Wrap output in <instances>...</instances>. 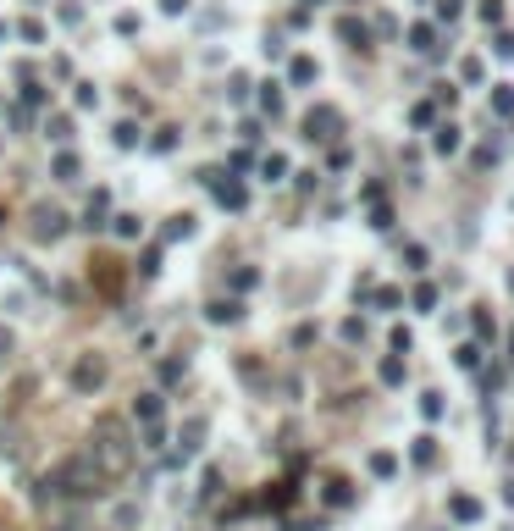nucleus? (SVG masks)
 Returning <instances> with one entry per match:
<instances>
[{
  "label": "nucleus",
  "mask_w": 514,
  "mask_h": 531,
  "mask_svg": "<svg viewBox=\"0 0 514 531\" xmlns=\"http://www.w3.org/2000/svg\"><path fill=\"white\" fill-rule=\"evenodd\" d=\"M94 470L105 482H122L133 470V437H127V421L122 415H94V432H89V448H83Z\"/></svg>",
  "instance_id": "1"
},
{
  "label": "nucleus",
  "mask_w": 514,
  "mask_h": 531,
  "mask_svg": "<svg viewBox=\"0 0 514 531\" xmlns=\"http://www.w3.org/2000/svg\"><path fill=\"white\" fill-rule=\"evenodd\" d=\"M105 487H111V482L94 470V460H89V454H72V460H61V465H56V470L39 482L44 498H100Z\"/></svg>",
  "instance_id": "2"
},
{
  "label": "nucleus",
  "mask_w": 514,
  "mask_h": 531,
  "mask_svg": "<svg viewBox=\"0 0 514 531\" xmlns=\"http://www.w3.org/2000/svg\"><path fill=\"white\" fill-rule=\"evenodd\" d=\"M72 387H78V393H94V387H105V360H100V354H83V360L72 365Z\"/></svg>",
  "instance_id": "3"
},
{
  "label": "nucleus",
  "mask_w": 514,
  "mask_h": 531,
  "mask_svg": "<svg viewBox=\"0 0 514 531\" xmlns=\"http://www.w3.org/2000/svg\"><path fill=\"white\" fill-rule=\"evenodd\" d=\"M332 128H337V111L332 106H315L305 116V139H332Z\"/></svg>",
  "instance_id": "4"
},
{
  "label": "nucleus",
  "mask_w": 514,
  "mask_h": 531,
  "mask_svg": "<svg viewBox=\"0 0 514 531\" xmlns=\"http://www.w3.org/2000/svg\"><path fill=\"white\" fill-rule=\"evenodd\" d=\"M210 189H216V199H222L227 211H244V205H249L244 183H227V177H216V172H210Z\"/></svg>",
  "instance_id": "5"
},
{
  "label": "nucleus",
  "mask_w": 514,
  "mask_h": 531,
  "mask_svg": "<svg viewBox=\"0 0 514 531\" xmlns=\"http://www.w3.org/2000/svg\"><path fill=\"white\" fill-rule=\"evenodd\" d=\"M199 437H205V421H188V426H183V437H177V448H172V454H166V460H172V465H183L188 454H194V448H199Z\"/></svg>",
  "instance_id": "6"
},
{
  "label": "nucleus",
  "mask_w": 514,
  "mask_h": 531,
  "mask_svg": "<svg viewBox=\"0 0 514 531\" xmlns=\"http://www.w3.org/2000/svg\"><path fill=\"white\" fill-rule=\"evenodd\" d=\"M133 421L144 426H161V393H139V399H133Z\"/></svg>",
  "instance_id": "7"
},
{
  "label": "nucleus",
  "mask_w": 514,
  "mask_h": 531,
  "mask_svg": "<svg viewBox=\"0 0 514 531\" xmlns=\"http://www.w3.org/2000/svg\"><path fill=\"white\" fill-rule=\"evenodd\" d=\"M61 233H66V216L61 211H39V216H34V238H50V244H56Z\"/></svg>",
  "instance_id": "8"
},
{
  "label": "nucleus",
  "mask_w": 514,
  "mask_h": 531,
  "mask_svg": "<svg viewBox=\"0 0 514 531\" xmlns=\"http://www.w3.org/2000/svg\"><path fill=\"white\" fill-rule=\"evenodd\" d=\"M327 504H332V510H349V504H354V487L343 482V476H332V482H327Z\"/></svg>",
  "instance_id": "9"
},
{
  "label": "nucleus",
  "mask_w": 514,
  "mask_h": 531,
  "mask_svg": "<svg viewBox=\"0 0 514 531\" xmlns=\"http://www.w3.org/2000/svg\"><path fill=\"white\" fill-rule=\"evenodd\" d=\"M205 316L216 321V327H222V321H238V316H244V304H238V299H216V304H210Z\"/></svg>",
  "instance_id": "10"
},
{
  "label": "nucleus",
  "mask_w": 514,
  "mask_h": 531,
  "mask_svg": "<svg viewBox=\"0 0 514 531\" xmlns=\"http://www.w3.org/2000/svg\"><path fill=\"white\" fill-rule=\"evenodd\" d=\"M105 205H111V199H105V189H100L94 199H89V211H83V227H89V233H94V227H105Z\"/></svg>",
  "instance_id": "11"
},
{
  "label": "nucleus",
  "mask_w": 514,
  "mask_h": 531,
  "mask_svg": "<svg viewBox=\"0 0 514 531\" xmlns=\"http://www.w3.org/2000/svg\"><path fill=\"white\" fill-rule=\"evenodd\" d=\"M410 44H415V50H432V56H437V28H426V22H420V28H410Z\"/></svg>",
  "instance_id": "12"
},
{
  "label": "nucleus",
  "mask_w": 514,
  "mask_h": 531,
  "mask_svg": "<svg viewBox=\"0 0 514 531\" xmlns=\"http://www.w3.org/2000/svg\"><path fill=\"white\" fill-rule=\"evenodd\" d=\"M337 34H343V39H349V44H360V50H365V22L343 17V22H337Z\"/></svg>",
  "instance_id": "13"
},
{
  "label": "nucleus",
  "mask_w": 514,
  "mask_h": 531,
  "mask_svg": "<svg viewBox=\"0 0 514 531\" xmlns=\"http://www.w3.org/2000/svg\"><path fill=\"white\" fill-rule=\"evenodd\" d=\"M448 510H453V520H475V515H481V504H475V498H465V492H459V498H453Z\"/></svg>",
  "instance_id": "14"
},
{
  "label": "nucleus",
  "mask_w": 514,
  "mask_h": 531,
  "mask_svg": "<svg viewBox=\"0 0 514 531\" xmlns=\"http://www.w3.org/2000/svg\"><path fill=\"white\" fill-rule=\"evenodd\" d=\"M56 177H61V183H72V177H78V155H56Z\"/></svg>",
  "instance_id": "15"
},
{
  "label": "nucleus",
  "mask_w": 514,
  "mask_h": 531,
  "mask_svg": "<svg viewBox=\"0 0 514 531\" xmlns=\"http://www.w3.org/2000/svg\"><path fill=\"white\" fill-rule=\"evenodd\" d=\"M94 277H100L105 288H117V282H122V277H117V260H94Z\"/></svg>",
  "instance_id": "16"
},
{
  "label": "nucleus",
  "mask_w": 514,
  "mask_h": 531,
  "mask_svg": "<svg viewBox=\"0 0 514 531\" xmlns=\"http://www.w3.org/2000/svg\"><path fill=\"white\" fill-rule=\"evenodd\" d=\"M437 149L453 155V149H459V128H437Z\"/></svg>",
  "instance_id": "17"
},
{
  "label": "nucleus",
  "mask_w": 514,
  "mask_h": 531,
  "mask_svg": "<svg viewBox=\"0 0 514 531\" xmlns=\"http://www.w3.org/2000/svg\"><path fill=\"white\" fill-rule=\"evenodd\" d=\"M432 460H437V443H432V437H420V443H415V465H432Z\"/></svg>",
  "instance_id": "18"
},
{
  "label": "nucleus",
  "mask_w": 514,
  "mask_h": 531,
  "mask_svg": "<svg viewBox=\"0 0 514 531\" xmlns=\"http://www.w3.org/2000/svg\"><path fill=\"white\" fill-rule=\"evenodd\" d=\"M310 78H315V61H310V56H299V61H293V84H310Z\"/></svg>",
  "instance_id": "19"
},
{
  "label": "nucleus",
  "mask_w": 514,
  "mask_h": 531,
  "mask_svg": "<svg viewBox=\"0 0 514 531\" xmlns=\"http://www.w3.org/2000/svg\"><path fill=\"white\" fill-rule=\"evenodd\" d=\"M453 360L465 365V371H475V365H481V349H475V343H465V349H459V354H453Z\"/></svg>",
  "instance_id": "20"
},
{
  "label": "nucleus",
  "mask_w": 514,
  "mask_h": 531,
  "mask_svg": "<svg viewBox=\"0 0 514 531\" xmlns=\"http://www.w3.org/2000/svg\"><path fill=\"white\" fill-rule=\"evenodd\" d=\"M370 470H376V476H392V470H398V460H392V454H370Z\"/></svg>",
  "instance_id": "21"
},
{
  "label": "nucleus",
  "mask_w": 514,
  "mask_h": 531,
  "mask_svg": "<svg viewBox=\"0 0 514 531\" xmlns=\"http://www.w3.org/2000/svg\"><path fill=\"white\" fill-rule=\"evenodd\" d=\"M493 111H498V116H509V111H514V89H498V94H493Z\"/></svg>",
  "instance_id": "22"
},
{
  "label": "nucleus",
  "mask_w": 514,
  "mask_h": 531,
  "mask_svg": "<svg viewBox=\"0 0 514 531\" xmlns=\"http://www.w3.org/2000/svg\"><path fill=\"white\" fill-rule=\"evenodd\" d=\"M432 304H437V288H432V282H426V288H415V310H432Z\"/></svg>",
  "instance_id": "23"
},
{
  "label": "nucleus",
  "mask_w": 514,
  "mask_h": 531,
  "mask_svg": "<svg viewBox=\"0 0 514 531\" xmlns=\"http://www.w3.org/2000/svg\"><path fill=\"white\" fill-rule=\"evenodd\" d=\"M188 233H194V216H177V222L166 227V238H188Z\"/></svg>",
  "instance_id": "24"
},
{
  "label": "nucleus",
  "mask_w": 514,
  "mask_h": 531,
  "mask_svg": "<svg viewBox=\"0 0 514 531\" xmlns=\"http://www.w3.org/2000/svg\"><path fill=\"white\" fill-rule=\"evenodd\" d=\"M117 144L133 149V144H139V128H133V122H122V128H117Z\"/></svg>",
  "instance_id": "25"
},
{
  "label": "nucleus",
  "mask_w": 514,
  "mask_h": 531,
  "mask_svg": "<svg viewBox=\"0 0 514 531\" xmlns=\"http://www.w3.org/2000/svg\"><path fill=\"white\" fill-rule=\"evenodd\" d=\"M432 116H437L432 106H415V111H410V122H415V128H432Z\"/></svg>",
  "instance_id": "26"
},
{
  "label": "nucleus",
  "mask_w": 514,
  "mask_h": 531,
  "mask_svg": "<svg viewBox=\"0 0 514 531\" xmlns=\"http://www.w3.org/2000/svg\"><path fill=\"white\" fill-rule=\"evenodd\" d=\"M117 233H122V238H139V216H117Z\"/></svg>",
  "instance_id": "27"
},
{
  "label": "nucleus",
  "mask_w": 514,
  "mask_h": 531,
  "mask_svg": "<svg viewBox=\"0 0 514 531\" xmlns=\"http://www.w3.org/2000/svg\"><path fill=\"white\" fill-rule=\"evenodd\" d=\"M282 172H288V161H282V155H266V177H271V183H277Z\"/></svg>",
  "instance_id": "28"
},
{
  "label": "nucleus",
  "mask_w": 514,
  "mask_h": 531,
  "mask_svg": "<svg viewBox=\"0 0 514 531\" xmlns=\"http://www.w3.org/2000/svg\"><path fill=\"white\" fill-rule=\"evenodd\" d=\"M420 410H426V421H437V415H443V399H437V393H426V399H420Z\"/></svg>",
  "instance_id": "29"
},
{
  "label": "nucleus",
  "mask_w": 514,
  "mask_h": 531,
  "mask_svg": "<svg viewBox=\"0 0 514 531\" xmlns=\"http://www.w3.org/2000/svg\"><path fill=\"white\" fill-rule=\"evenodd\" d=\"M260 106H266V111H282V94H277V84H266V94H260Z\"/></svg>",
  "instance_id": "30"
},
{
  "label": "nucleus",
  "mask_w": 514,
  "mask_h": 531,
  "mask_svg": "<svg viewBox=\"0 0 514 531\" xmlns=\"http://www.w3.org/2000/svg\"><path fill=\"white\" fill-rule=\"evenodd\" d=\"M161 6H166V11H183V6H188V0H161Z\"/></svg>",
  "instance_id": "31"
}]
</instances>
